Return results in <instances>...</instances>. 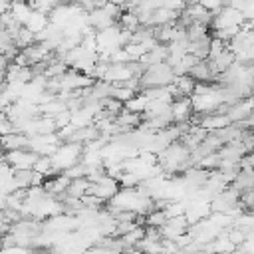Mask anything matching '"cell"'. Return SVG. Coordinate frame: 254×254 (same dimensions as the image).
Returning <instances> with one entry per match:
<instances>
[{
	"mask_svg": "<svg viewBox=\"0 0 254 254\" xmlns=\"http://www.w3.org/2000/svg\"><path fill=\"white\" fill-rule=\"evenodd\" d=\"M139 81H141V91L149 87H167L175 81V73H173V67L167 62H163V64L147 67L143 75L139 77Z\"/></svg>",
	"mask_w": 254,
	"mask_h": 254,
	"instance_id": "cell-1",
	"label": "cell"
},
{
	"mask_svg": "<svg viewBox=\"0 0 254 254\" xmlns=\"http://www.w3.org/2000/svg\"><path fill=\"white\" fill-rule=\"evenodd\" d=\"M81 151H83V147L81 145H75V143H64V145H60L54 151V155L50 157L54 171L56 173H60V171L65 173L67 169H71L73 165H77L79 159H81Z\"/></svg>",
	"mask_w": 254,
	"mask_h": 254,
	"instance_id": "cell-2",
	"label": "cell"
},
{
	"mask_svg": "<svg viewBox=\"0 0 254 254\" xmlns=\"http://www.w3.org/2000/svg\"><path fill=\"white\" fill-rule=\"evenodd\" d=\"M214 30H224V28H240L244 24V14L230 8V6H222L216 14H212V22Z\"/></svg>",
	"mask_w": 254,
	"mask_h": 254,
	"instance_id": "cell-3",
	"label": "cell"
},
{
	"mask_svg": "<svg viewBox=\"0 0 254 254\" xmlns=\"http://www.w3.org/2000/svg\"><path fill=\"white\" fill-rule=\"evenodd\" d=\"M40 159V155H36L30 149H18V151H10L4 153V163L8 167H12L14 171H26V169H34L36 161Z\"/></svg>",
	"mask_w": 254,
	"mask_h": 254,
	"instance_id": "cell-4",
	"label": "cell"
},
{
	"mask_svg": "<svg viewBox=\"0 0 254 254\" xmlns=\"http://www.w3.org/2000/svg\"><path fill=\"white\" fill-rule=\"evenodd\" d=\"M117 192H119V183H117L115 179H111L109 175H105V177L99 179L97 183H91V187H89V190H87V194H93V196L101 198L103 202H105V200H111Z\"/></svg>",
	"mask_w": 254,
	"mask_h": 254,
	"instance_id": "cell-5",
	"label": "cell"
},
{
	"mask_svg": "<svg viewBox=\"0 0 254 254\" xmlns=\"http://www.w3.org/2000/svg\"><path fill=\"white\" fill-rule=\"evenodd\" d=\"M238 192L228 187L226 190H222L220 194H216L212 200H210V210L212 212H218V214H228L236 204H238Z\"/></svg>",
	"mask_w": 254,
	"mask_h": 254,
	"instance_id": "cell-6",
	"label": "cell"
},
{
	"mask_svg": "<svg viewBox=\"0 0 254 254\" xmlns=\"http://www.w3.org/2000/svg\"><path fill=\"white\" fill-rule=\"evenodd\" d=\"M189 222H187V218H185V214L183 216H175V218H169L161 228H159V232H161V238L163 240H177L179 236H183V234H187L189 232Z\"/></svg>",
	"mask_w": 254,
	"mask_h": 254,
	"instance_id": "cell-7",
	"label": "cell"
},
{
	"mask_svg": "<svg viewBox=\"0 0 254 254\" xmlns=\"http://www.w3.org/2000/svg\"><path fill=\"white\" fill-rule=\"evenodd\" d=\"M192 115V105H190V97H181L175 99L171 103V117H173V125L179 123H189Z\"/></svg>",
	"mask_w": 254,
	"mask_h": 254,
	"instance_id": "cell-8",
	"label": "cell"
},
{
	"mask_svg": "<svg viewBox=\"0 0 254 254\" xmlns=\"http://www.w3.org/2000/svg\"><path fill=\"white\" fill-rule=\"evenodd\" d=\"M0 149L4 153L18 151V149H30V137L24 133H8L0 137Z\"/></svg>",
	"mask_w": 254,
	"mask_h": 254,
	"instance_id": "cell-9",
	"label": "cell"
},
{
	"mask_svg": "<svg viewBox=\"0 0 254 254\" xmlns=\"http://www.w3.org/2000/svg\"><path fill=\"white\" fill-rule=\"evenodd\" d=\"M210 36H204L200 40H194V42H189V54L192 58H196L198 62H206L208 60V54H210Z\"/></svg>",
	"mask_w": 254,
	"mask_h": 254,
	"instance_id": "cell-10",
	"label": "cell"
},
{
	"mask_svg": "<svg viewBox=\"0 0 254 254\" xmlns=\"http://www.w3.org/2000/svg\"><path fill=\"white\" fill-rule=\"evenodd\" d=\"M189 77L194 79L196 83H206V81H210V79L214 77V73L210 71L208 62H196V64L192 65V69L189 71Z\"/></svg>",
	"mask_w": 254,
	"mask_h": 254,
	"instance_id": "cell-11",
	"label": "cell"
},
{
	"mask_svg": "<svg viewBox=\"0 0 254 254\" xmlns=\"http://www.w3.org/2000/svg\"><path fill=\"white\" fill-rule=\"evenodd\" d=\"M91 183L83 177V179H75V181H69L67 189H65V196H71V198H81L83 194H87Z\"/></svg>",
	"mask_w": 254,
	"mask_h": 254,
	"instance_id": "cell-12",
	"label": "cell"
},
{
	"mask_svg": "<svg viewBox=\"0 0 254 254\" xmlns=\"http://www.w3.org/2000/svg\"><path fill=\"white\" fill-rule=\"evenodd\" d=\"M32 44H36V34L22 26L20 32H18L16 38H14V46L20 48V50H26V48H30Z\"/></svg>",
	"mask_w": 254,
	"mask_h": 254,
	"instance_id": "cell-13",
	"label": "cell"
},
{
	"mask_svg": "<svg viewBox=\"0 0 254 254\" xmlns=\"http://www.w3.org/2000/svg\"><path fill=\"white\" fill-rule=\"evenodd\" d=\"M147 103H149V99L141 93V95H133L127 103H123V109H125V111H131V113H139V115H143Z\"/></svg>",
	"mask_w": 254,
	"mask_h": 254,
	"instance_id": "cell-14",
	"label": "cell"
},
{
	"mask_svg": "<svg viewBox=\"0 0 254 254\" xmlns=\"http://www.w3.org/2000/svg\"><path fill=\"white\" fill-rule=\"evenodd\" d=\"M32 177H34V171H32V169H26V171H14L12 181H14L16 189L22 190V189H30V187H32Z\"/></svg>",
	"mask_w": 254,
	"mask_h": 254,
	"instance_id": "cell-15",
	"label": "cell"
},
{
	"mask_svg": "<svg viewBox=\"0 0 254 254\" xmlns=\"http://www.w3.org/2000/svg\"><path fill=\"white\" fill-rule=\"evenodd\" d=\"M145 220H147V226H151V228H161V226L169 220V216H167L165 210H153V212H149V214L145 216Z\"/></svg>",
	"mask_w": 254,
	"mask_h": 254,
	"instance_id": "cell-16",
	"label": "cell"
},
{
	"mask_svg": "<svg viewBox=\"0 0 254 254\" xmlns=\"http://www.w3.org/2000/svg\"><path fill=\"white\" fill-rule=\"evenodd\" d=\"M208 36V26H202V24H190L187 28V42H194V40H200Z\"/></svg>",
	"mask_w": 254,
	"mask_h": 254,
	"instance_id": "cell-17",
	"label": "cell"
},
{
	"mask_svg": "<svg viewBox=\"0 0 254 254\" xmlns=\"http://www.w3.org/2000/svg\"><path fill=\"white\" fill-rule=\"evenodd\" d=\"M198 167L204 169V171H216V169L220 167V157H218V153H210V155H206V157L198 163Z\"/></svg>",
	"mask_w": 254,
	"mask_h": 254,
	"instance_id": "cell-18",
	"label": "cell"
},
{
	"mask_svg": "<svg viewBox=\"0 0 254 254\" xmlns=\"http://www.w3.org/2000/svg\"><path fill=\"white\" fill-rule=\"evenodd\" d=\"M64 175H65L69 181H75V179H83V177H85V165H83V163H77V165H73L71 169H67Z\"/></svg>",
	"mask_w": 254,
	"mask_h": 254,
	"instance_id": "cell-19",
	"label": "cell"
},
{
	"mask_svg": "<svg viewBox=\"0 0 254 254\" xmlns=\"http://www.w3.org/2000/svg\"><path fill=\"white\" fill-rule=\"evenodd\" d=\"M238 202L242 204V208H254V189L240 192V196H238Z\"/></svg>",
	"mask_w": 254,
	"mask_h": 254,
	"instance_id": "cell-20",
	"label": "cell"
},
{
	"mask_svg": "<svg viewBox=\"0 0 254 254\" xmlns=\"http://www.w3.org/2000/svg\"><path fill=\"white\" fill-rule=\"evenodd\" d=\"M0 254H32V250L22 246H10V248H0Z\"/></svg>",
	"mask_w": 254,
	"mask_h": 254,
	"instance_id": "cell-21",
	"label": "cell"
},
{
	"mask_svg": "<svg viewBox=\"0 0 254 254\" xmlns=\"http://www.w3.org/2000/svg\"><path fill=\"white\" fill-rule=\"evenodd\" d=\"M248 161H250V165H252V169H254V149L250 151V155H248Z\"/></svg>",
	"mask_w": 254,
	"mask_h": 254,
	"instance_id": "cell-22",
	"label": "cell"
},
{
	"mask_svg": "<svg viewBox=\"0 0 254 254\" xmlns=\"http://www.w3.org/2000/svg\"><path fill=\"white\" fill-rule=\"evenodd\" d=\"M0 248H2V244H0Z\"/></svg>",
	"mask_w": 254,
	"mask_h": 254,
	"instance_id": "cell-23",
	"label": "cell"
}]
</instances>
